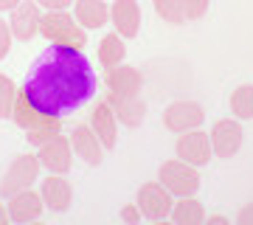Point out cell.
Listing matches in <instances>:
<instances>
[{
  "label": "cell",
  "mask_w": 253,
  "mask_h": 225,
  "mask_svg": "<svg viewBox=\"0 0 253 225\" xmlns=\"http://www.w3.org/2000/svg\"><path fill=\"white\" fill-rule=\"evenodd\" d=\"M96 90L99 76L82 48L51 43L31 62L20 93L37 116L59 121L96 99Z\"/></svg>",
  "instance_id": "1"
},
{
  "label": "cell",
  "mask_w": 253,
  "mask_h": 225,
  "mask_svg": "<svg viewBox=\"0 0 253 225\" xmlns=\"http://www.w3.org/2000/svg\"><path fill=\"white\" fill-rule=\"evenodd\" d=\"M158 180H161L166 189L177 197H194L200 191V172L197 166L180 161V158H172V161H163L161 169H158Z\"/></svg>",
  "instance_id": "2"
},
{
  "label": "cell",
  "mask_w": 253,
  "mask_h": 225,
  "mask_svg": "<svg viewBox=\"0 0 253 225\" xmlns=\"http://www.w3.org/2000/svg\"><path fill=\"white\" fill-rule=\"evenodd\" d=\"M40 34L45 37L48 43L76 45V48H82V45L87 43V28H82L76 23V17L68 14V11H45Z\"/></svg>",
  "instance_id": "3"
},
{
  "label": "cell",
  "mask_w": 253,
  "mask_h": 225,
  "mask_svg": "<svg viewBox=\"0 0 253 225\" xmlns=\"http://www.w3.org/2000/svg\"><path fill=\"white\" fill-rule=\"evenodd\" d=\"M40 158L37 152H26V155H17L14 161L9 163V169L3 172L0 178V197L9 200L11 194H17L23 189H31L37 180H40Z\"/></svg>",
  "instance_id": "4"
},
{
  "label": "cell",
  "mask_w": 253,
  "mask_h": 225,
  "mask_svg": "<svg viewBox=\"0 0 253 225\" xmlns=\"http://www.w3.org/2000/svg\"><path fill=\"white\" fill-rule=\"evenodd\" d=\"M135 203H138V208H141V214H144L146 220H152V223H163V220H169V217H172L174 194L163 186L161 180H149V183H144V186L138 189Z\"/></svg>",
  "instance_id": "5"
},
{
  "label": "cell",
  "mask_w": 253,
  "mask_h": 225,
  "mask_svg": "<svg viewBox=\"0 0 253 225\" xmlns=\"http://www.w3.org/2000/svg\"><path fill=\"white\" fill-rule=\"evenodd\" d=\"M203 124H206V110H203V104H197L191 99H177L163 110V127L174 135L189 133V130H200Z\"/></svg>",
  "instance_id": "6"
},
{
  "label": "cell",
  "mask_w": 253,
  "mask_h": 225,
  "mask_svg": "<svg viewBox=\"0 0 253 225\" xmlns=\"http://www.w3.org/2000/svg\"><path fill=\"white\" fill-rule=\"evenodd\" d=\"M37 158L40 166L48 175H68L73 166V146L68 135H51L45 144L37 146Z\"/></svg>",
  "instance_id": "7"
},
{
  "label": "cell",
  "mask_w": 253,
  "mask_h": 225,
  "mask_svg": "<svg viewBox=\"0 0 253 225\" xmlns=\"http://www.w3.org/2000/svg\"><path fill=\"white\" fill-rule=\"evenodd\" d=\"M211 149H214V158H222V161H231L234 155H239L245 141L242 124L239 118H219L211 127Z\"/></svg>",
  "instance_id": "8"
},
{
  "label": "cell",
  "mask_w": 253,
  "mask_h": 225,
  "mask_svg": "<svg viewBox=\"0 0 253 225\" xmlns=\"http://www.w3.org/2000/svg\"><path fill=\"white\" fill-rule=\"evenodd\" d=\"M42 6L37 0H20L17 6L9 11V28L14 40L20 43H31L37 34H40V26H42Z\"/></svg>",
  "instance_id": "9"
},
{
  "label": "cell",
  "mask_w": 253,
  "mask_h": 225,
  "mask_svg": "<svg viewBox=\"0 0 253 225\" xmlns=\"http://www.w3.org/2000/svg\"><path fill=\"white\" fill-rule=\"evenodd\" d=\"M174 155L180 161L191 163V166H206L211 158H214V149H211V135L206 130H189V133L177 135V144H174Z\"/></svg>",
  "instance_id": "10"
},
{
  "label": "cell",
  "mask_w": 253,
  "mask_h": 225,
  "mask_svg": "<svg viewBox=\"0 0 253 225\" xmlns=\"http://www.w3.org/2000/svg\"><path fill=\"white\" fill-rule=\"evenodd\" d=\"M71 146H73V155L82 158V161L87 163V166H101L104 163V144H101V138L96 135L90 124H73L71 130Z\"/></svg>",
  "instance_id": "11"
},
{
  "label": "cell",
  "mask_w": 253,
  "mask_h": 225,
  "mask_svg": "<svg viewBox=\"0 0 253 225\" xmlns=\"http://www.w3.org/2000/svg\"><path fill=\"white\" fill-rule=\"evenodd\" d=\"M110 23L116 26V31L124 40H135L141 34V23H144L141 3L138 0H113L110 3Z\"/></svg>",
  "instance_id": "12"
},
{
  "label": "cell",
  "mask_w": 253,
  "mask_h": 225,
  "mask_svg": "<svg viewBox=\"0 0 253 225\" xmlns=\"http://www.w3.org/2000/svg\"><path fill=\"white\" fill-rule=\"evenodd\" d=\"M104 99H107V104L113 107L118 124L135 130V127H141L146 121V101L141 99V93H138V96H124V93H113V90H110Z\"/></svg>",
  "instance_id": "13"
},
{
  "label": "cell",
  "mask_w": 253,
  "mask_h": 225,
  "mask_svg": "<svg viewBox=\"0 0 253 225\" xmlns=\"http://www.w3.org/2000/svg\"><path fill=\"white\" fill-rule=\"evenodd\" d=\"M6 208H9L11 223H34V220H40L42 211H45V200H42L40 191L23 189V191H17V194H11V197L6 200Z\"/></svg>",
  "instance_id": "14"
},
{
  "label": "cell",
  "mask_w": 253,
  "mask_h": 225,
  "mask_svg": "<svg viewBox=\"0 0 253 225\" xmlns=\"http://www.w3.org/2000/svg\"><path fill=\"white\" fill-rule=\"evenodd\" d=\"M40 194L45 200V208H51L56 214L68 211L73 203V186L65 175H48L45 180H40Z\"/></svg>",
  "instance_id": "15"
},
{
  "label": "cell",
  "mask_w": 253,
  "mask_h": 225,
  "mask_svg": "<svg viewBox=\"0 0 253 225\" xmlns=\"http://www.w3.org/2000/svg\"><path fill=\"white\" fill-rule=\"evenodd\" d=\"M104 85H107V90H113V93H124V96H138L141 90H144V73L138 71V68H132V65H113V68H107V73H104Z\"/></svg>",
  "instance_id": "16"
},
{
  "label": "cell",
  "mask_w": 253,
  "mask_h": 225,
  "mask_svg": "<svg viewBox=\"0 0 253 225\" xmlns=\"http://www.w3.org/2000/svg\"><path fill=\"white\" fill-rule=\"evenodd\" d=\"M90 127L96 130V135L101 138V144H104L107 152L118 146V118L113 113V107L107 104V99L96 101V107L90 113Z\"/></svg>",
  "instance_id": "17"
},
{
  "label": "cell",
  "mask_w": 253,
  "mask_h": 225,
  "mask_svg": "<svg viewBox=\"0 0 253 225\" xmlns=\"http://www.w3.org/2000/svg\"><path fill=\"white\" fill-rule=\"evenodd\" d=\"M73 17L82 28H101L110 23V3L107 0H76L73 3Z\"/></svg>",
  "instance_id": "18"
},
{
  "label": "cell",
  "mask_w": 253,
  "mask_h": 225,
  "mask_svg": "<svg viewBox=\"0 0 253 225\" xmlns=\"http://www.w3.org/2000/svg\"><path fill=\"white\" fill-rule=\"evenodd\" d=\"M169 220L177 225H200L206 223V208H203V203L197 197H177Z\"/></svg>",
  "instance_id": "19"
},
{
  "label": "cell",
  "mask_w": 253,
  "mask_h": 225,
  "mask_svg": "<svg viewBox=\"0 0 253 225\" xmlns=\"http://www.w3.org/2000/svg\"><path fill=\"white\" fill-rule=\"evenodd\" d=\"M124 59H126L124 37L118 34V31L101 37V43H99V62L104 65V68H113V65H121Z\"/></svg>",
  "instance_id": "20"
},
{
  "label": "cell",
  "mask_w": 253,
  "mask_h": 225,
  "mask_svg": "<svg viewBox=\"0 0 253 225\" xmlns=\"http://www.w3.org/2000/svg\"><path fill=\"white\" fill-rule=\"evenodd\" d=\"M231 116L239 121H251L253 118V85H239L231 93Z\"/></svg>",
  "instance_id": "21"
},
{
  "label": "cell",
  "mask_w": 253,
  "mask_h": 225,
  "mask_svg": "<svg viewBox=\"0 0 253 225\" xmlns=\"http://www.w3.org/2000/svg\"><path fill=\"white\" fill-rule=\"evenodd\" d=\"M155 14L163 20V23H172V26H183L186 23V6L183 0H152Z\"/></svg>",
  "instance_id": "22"
},
{
  "label": "cell",
  "mask_w": 253,
  "mask_h": 225,
  "mask_svg": "<svg viewBox=\"0 0 253 225\" xmlns=\"http://www.w3.org/2000/svg\"><path fill=\"white\" fill-rule=\"evenodd\" d=\"M17 110V85L11 76L0 73V118H14Z\"/></svg>",
  "instance_id": "23"
},
{
  "label": "cell",
  "mask_w": 253,
  "mask_h": 225,
  "mask_svg": "<svg viewBox=\"0 0 253 225\" xmlns=\"http://www.w3.org/2000/svg\"><path fill=\"white\" fill-rule=\"evenodd\" d=\"M51 121H54V118H45V124H31L28 127V141L40 146V144H45L51 135H56V127L51 124Z\"/></svg>",
  "instance_id": "24"
},
{
  "label": "cell",
  "mask_w": 253,
  "mask_h": 225,
  "mask_svg": "<svg viewBox=\"0 0 253 225\" xmlns=\"http://www.w3.org/2000/svg\"><path fill=\"white\" fill-rule=\"evenodd\" d=\"M183 6H186V20H203L211 0H183Z\"/></svg>",
  "instance_id": "25"
},
{
  "label": "cell",
  "mask_w": 253,
  "mask_h": 225,
  "mask_svg": "<svg viewBox=\"0 0 253 225\" xmlns=\"http://www.w3.org/2000/svg\"><path fill=\"white\" fill-rule=\"evenodd\" d=\"M11 43H14V34H11V28L6 20H0V59H6L11 51Z\"/></svg>",
  "instance_id": "26"
},
{
  "label": "cell",
  "mask_w": 253,
  "mask_h": 225,
  "mask_svg": "<svg viewBox=\"0 0 253 225\" xmlns=\"http://www.w3.org/2000/svg\"><path fill=\"white\" fill-rule=\"evenodd\" d=\"M37 3L42 6V11H68L76 0H37Z\"/></svg>",
  "instance_id": "27"
},
{
  "label": "cell",
  "mask_w": 253,
  "mask_h": 225,
  "mask_svg": "<svg viewBox=\"0 0 253 225\" xmlns=\"http://www.w3.org/2000/svg\"><path fill=\"white\" fill-rule=\"evenodd\" d=\"M141 208H138V203H126L124 208H121V220H124V223H138V220H141Z\"/></svg>",
  "instance_id": "28"
},
{
  "label": "cell",
  "mask_w": 253,
  "mask_h": 225,
  "mask_svg": "<svg viewBox=\"0 0 253 225\" xmlns=\"http://www.w3.org/2000/svg\"><path fill=\"white\" fill-rule=\"evenodd\" d=\"M236 223H239V225H253V200H251V203H245V206L239 208Z\"/></svg>",
  "instance_id": "29"
},
{
  "label": "cell",
  "mask_w": 253,
  "mask_h": 225,
  "mask_svg": "<svg viewBox=\"0 0 253 225\" xmlns=\"http://www.w3.org/2000/svg\"><path fill=\"white\" fill-rule=\"evenodd\" d=\"M17 3H20V0H0V14H9Z\"/></svg>",
  "instance_id": "30"
},
{
  "label": "cell",
  "mask_w": 253,
  "mask_h": 225,
  "mask_svg": "<svg viewBox=\"0 0 253 225\" xmlns=\"http://www.w3.org/2000/svg\"><path fill=\"white\" fill-rule=\"evenodd\" d=\"M11 223V217H9V208L3 206V203H0V225H9Z\"/></svg>",
  "instance_id": "31"
},
{
  "label": "cell",
  "mask_w": 253,
  "mask_h": 225,
  "mask_svg": "<svg viewBox=\"0 0 253 225\" xmlns=\"http://www.w3.org/2000/svg\"><path fill=\"white\" fill-rule=\"evenodd\" d=\"M208 225H228V217H222V214L208 217Z\"/></svg>",
  "instance_id": "32"
}]
</instances>
